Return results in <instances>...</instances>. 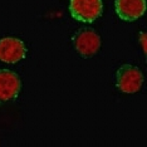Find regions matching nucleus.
I'll use <instances>...</instances> for the list:
<instances>
[{
    "mask_svg": "<svg viewBox=\"0 0 147 147\" xmlns=\"http://www.w3.org/2000/svg\"><path fill=\"white\" fill-rule=\"evenodd\" d=\"M143 84V74L137 67L123 64L116 72V86L123 93H136Z\"/></svg>",
    "mask_w": 147,
    "mask_h": 147,
    "instance_id": "f257e3e1",
    "label": "nucleus"
},
{
    "mask_svg": "<svg viewBox=\"0 0 147 147\" xmlns=\"http://www.w3.org/2000/svg\"><path fill=\"white\" fill-rule=\"evenodd\" d=\"M26 55V47L20 39L6 36L0 39V62L14 64L24 59Z\"/></svg>",
    "mask_w": 147,
    "mask_h": 147,
    "instance_id": "20e7f679",
    "label": "nucleus"
},
{
    "mask_svg": "<svg viewBox=\"0 0 147 147\" xmlns=\"http://www.w3.org/2000/svg\"><path fill=\"white\" fill-rule=\"evenodd\" d=\"M22 82L15 72L0 69V105L15 99L20 93Z\"/></svg>",
    "mask_w": 147,
    "mask_h": 147,
    "instance_id": "39448f33",
    "label": "nucleus"
},
{
    "mask_svg": "<svg viewBox=\"0 0 147 147\" xmlns=\"http://www.w3.org/2000/svg\"><path fill=\"white\" fill-rule=\"evenodd\" d=\"M116 13L122 20L133 22L145 14L146 0H116Z\"/></svg>",
    "mask_w": 147,
    "mask_h": 147,
    "instance_id": "423d86ee",
    "label": "nucleus"
},
{
    "mask_svg": "<svg viewBox=\"0 0 147 147\" xmlns=\"http://www.w3.org/2000/svg\"><path fill=\"white\" fill-rule=\"evenodd\" d=\"M69 11L78 22L92 23L102 15V0H71Z\"/></svg>",
    "mask_w": 147,
    "mask_h": 147,
    "instance_id": "7ed1b4c3",
    "label": "nucleus"
},
{
    "mask_svg": "<svg viewBox=\"0 0 147 147\" xmlns=\"http://www.w3.org/2000/svg\"><path fill=\"white\" fill-rule=\"evenodd\" d=\"M101 36L91 28H81L73 35V45L83 58H91L101 48Z\"/></svg>",
    "mask_w": 147,
    "mask_h": 147,
    "instance_id": "f03ea898",
    "label": "nucleus"
}]
</instances>
